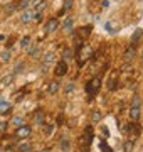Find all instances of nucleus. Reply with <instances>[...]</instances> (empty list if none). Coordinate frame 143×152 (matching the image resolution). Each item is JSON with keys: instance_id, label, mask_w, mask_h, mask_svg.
Returning a JSON list of instances; mask_svg holds the SVG:
<instances>
[{"instance_id": "1", "label": "nucleus", "mask_w": 143, "mask_h": 152, "mask_svg": "<svg viewBox=\"0 0 143 152\" xmlns=\"http://www.w3.org/2000/svg\"><path fill=\"white\" fill-rule=\"evenodd\" d=\"M99 88H101V80L99 78H93L91 81L86 83V93L91 95V97H94L96 93L99 91Z\"/></svg>"}, {"instance_id": "2", "label": "nucleus", "mask_w": 143, "mask_h": 152, "mask_svg": "<svg viewBox=\"0 0 143 152\" xmlns=\"http://www.w3.org/2000/svg\"><path fill=\"white\" fill-rule=\"evenodd\" d=\"M68 63L64 61V59H61V61L56 64V69H54V73L57 76H64V75H68Z\"/></svg>"}, {"instance_id": "3", "label": "nucleus", "mask_w": 143, "mask_h": 152, "mask_svg": "<svg viewBox=\"0 0 143 152\" xmlns=\"http://www.w3.org/2000/svg\"><path fill=\"white\" fill-rule=\"evenodd\" d=\"M15 135H17L19 139H27L29 135H30V127H29V125H20V127H17Z\"/></svg>"}, {"instance_id": "4", "label": "nucleus", "mask_w": 143, "mask_h": 152, "mask_svg": "<svg viewBox=\"0 0 143 152\" xmlns=\"http://www.w3.org/2000/svg\"><path fill=\"white\" fill-rule=\"evenodd\" d=\"M91 140H93V125H88L86 130H84V135H82V144L89 145Z\"/></svg>"}, {"instance_id": "5", "label": "nucleus", "mask_w": 143, "mask_h": 152, "mask_svg": "<svg viewBox=\"0 0 143 152\" xmlns=\"http://www.w3.org/2000/svg\"><path fill=\"white\" fill-rule=\"evenodd\" d=\"M135 56H136V48H135V46H130V48L125 51V54H123V59L128 63V61H131V59H135Z\"/></svg>"}, {"instance_id": "6", "label": "nucleus", "mask_w": 143, "mask_h": 152, "mask_svg": "<svg viewBox=\"0 0 143 152\" xmlns=\"http://www.w3.org/2000/svg\"><path fill=\"white\" fill-rule=\"evenodd\" d=\"M10 110H12L10 103H8L4 97H0V113H8Z\"/></svg>"}, {"instance_id": "7", "label": "nucleus", "mask_w": 143, "mask_h": 152, "mask_svg": "<svg viewBox=\"0 0 143 152\" xmlns=\"http://www.w3.org/2000/svg\"><path fill=\"white\" fill-rule=\"evenodd\" d=\"M57 27H59V22H57V19H51V21L46 24V31H47V32H54Z\"/></svg>"}, {"instance_id": "8", "label": "nucleus", "mask_w": 143, "mask_h": 152, "mask_svg": "<svg viewBox=\"0 0 143 152\" xmlns=\"http://www.w3.org/2000/svg\"><path fill=\"white\" fill-rule=\"evenodd\" d=\"M140 115H142L140 107H131V110H130V118H131V120H138Z\"/></svg>"}, {"instance_id": "9", "label": "nucleus", "mask_w": 143, "mask_h": 152, "mask_svg": "<svg viewBox=\"0 0 143 152\" xmlns=\"http://www.w3.org/2000/svg\"><path fill=\"white\" fill-rule=\"evenodd\" d=\"M17 151L19 152H30L32 151V145L29 144V142H20L19 147H17Z\"/></svg>"}, {"instance_id": "10", "label": "nucleus", "mask_w": 143, "mask_h": 152, "mask_svg": "<svg viewBox=\"0 0 143 152\" xmlns=\"http://www.w3.org/2000/svg\"><path fill=\"white\" fill-rule=\"evenodd\" d=\"M142 36H143V31H142V29H136L135 32H133V36H131V46H135Z\"/></svg>"}, {"instance_id": "11", "label": "nucleus", "mask_w": 143, "mask_h": 152, "mask_svg": "<svg viewBox=\"0 0 143 152\" xmlns=\"http://www.w3.org/2000/svg\"><path fill=\"white\" fill-rule=\"evenodd\" d=\"M101 118H103V115H101V112L99 110H93L91 112V122H101Z\"/></svg>"}, {"instance_id": "12", "label": "nucleus", "mask_w": 143, "mask_h": 152, "mask_svg": "<svg viewBox=\"0 0 143 152\" xmlns=\"http://www.w3.org/2000/svg\"><path fill=\"white\" fill-rule=\"evenodd\" d=\"M73 26H74V21H73L71 17L64 21V31H66V32H73Z\"/></svg>"}, {"instance_id": "13", "label": "nucleus", "mask_w": 143, "mask_h": 152, "mask_svg": "<svg viewBox=\"0 0 143 152\" xmlns=\"http://www.w3.org/2000/svg\"><path fill=\"white\" fill-rule=\"evenodd\" d=\"M54 58H56V56H54V53H47V54L44 56V68H47L49 64H51V63L54 61Z\"/></svg>"}, {"instance_id": "14", "label": "nucleus", "mask_w": 143, "mask_h": 152, "mask_svg": "<svg viewBox=\"0 0 143 152\" xmlns=\"http://www.w3.org/2000/svg\"><path fill=\"white\" fill-rule=\"evenodd\" d=\"M91 31H93V26H84V27L79 29V34H81L82 37H86V36L91 34Z\"/></svg>"}, {"instance_id": "15", "label": "nucleus", "mask_w": 143, "mask_h": 152, "mask_svg": "<svg viewBox=\"0 0 143 152\" xmlns=\"http://www.w3.org/2000/svg\"><path fill=\"white\" fill-rule=\"evenodd\" d=\"M57 90H59V83H57V81H51L49 86H47V91L49 93H56Z\"/></svg>"}, {"instance_id": "16", "label": "nucleus", "mask_w": 143, "mask_h": 152, "mask_svg": "<svg viewBox=\"0 0 143 152\" xmlns=\"http://www.w3.org/2000/svg\"><path fill=\"white\" fill-rule=\"evenodd\" d=\"M34 122L37 125H42V124H44V113H42V112H37V113H35Z\"/></svg>"}, {"instance_id": "17", "label": "nucleus", "mask_w": 143, "mask_h": 152, "mask_svg": "<svg viewBox=\"0 0 143 152\" xmlns=\"http://www.w3.org/2000/svg\"><path fill=\"white\" fill-rule=\"evenodd\" d=\"M29 46H30V37H29V36H25L24 39H20V48L22 49H27Z\"/></svg>"}, {"instance_id": "18", "label": "nucleus", "mask_w": 143, "mask_h": 152, "mask_svg": "<svg viewBox=\"0 0 143 152\" xmlns=\"http://www.w3.org/2000/svg\"><path fill=\"white\" fill-rule=\"evenodd\" d=\"M62 58H64V59H73V51L69 48H64L62 49Z\"/></svg>"}, {"instance_id": "19", "label": "nucleus", "mask_w": 143, "mask_h": 152, "mask_svg": "<svg viewBox=\"0 0 143 152\" xmlns=\"http://www.w3.org/2000/svg\"><path fill=\"white\" fill-rule=\"evenodd\" d=\"M133 140H126V142H125V145H123V151L125 152H131L133 151Z\"/></svg>"}, {"instance_id": "20", "label": "nucleus", "mask_w": 143, "mask_h": 152, "mask_svg": "<svg viewBox=\"0 0 143 152\" xmlns=\"http://www.w3.org/2000/svg\"><path fill=\"white\" fill-rule=\"evenodd\" d=\"M115 85H116V73H113V76H111V80H109V85H108V90H111V91H113V90L116 88Z\"/></svg>"}, {"instance_id": "21", "label": "nucleus", "mask_w": 143, "mask_h": 152, "mask_svg": "<svg viewBox=\"0 0 143 152\" xmlns=\"http://www.w3.org/2000/svg\"><path fill=\"white\" fill-rule=\"evenodd\" d=\"M30 19H32V14H30V12H24V14H22V17H20V21L24 22V24L30 22Z\"/></svg>"}, {"instance_id": "22", "label": "nucleus", "mask_w": 143, "mask_h": 152, "mask_svg": "<svg viewBox=\"0 0 143 152\" xmlns=\"http://www.w3.org/2000/svg\"><path fill=\"white\" fill-rule=\"evenodd\" d=\"M99 147H101V152H113V149L106 144V140H103L101 144H99Z\"/></svg>"}, {"instance_id": "23", "label": "nucleus", "mask_w": 143, "mask_h": 152, "mask_svg": "<svg viewBox=\"0 0 143 152\" xmlns=\"http://www.w3.org/2000/svg\"><path fill=\"white\" fill-rule=\"evenodd\" d=\"M140 105H142L140 97H138V95H133V98H131V107H140Z\"/></svg>"}, {"instance_id": "24", "label": "nucleus", "mask_w": 143, "mask_h": 152, "mask_svg": "<svg viewBox=\"0 0 143 152\" xmlns=\"http://www.w3.org/2000/svg\"><path fill=\"white\" fill-rule=\"evenodd\" d=\"M29 5H30V0H20L19 2V9H22V10H25Z\"/></svg>"}, {"instance_id": "25", "label": "nucleus", "mask_w": 143, "mask_h": 152, "mask_svg": "<svg viewBox=\"0 0 143 152\" xmlns=\"http://www.w3.org/2000/svg\"><path fill=\"white\" fill-rule=\"evenodd\" d=\"M71 7H73V0H64V7H62V12H68Z\"/></svg>"}, {"instance_id": "26", "label": "nucleus", "mask_w": 143, "mask_h": 152, "mask_svg": "<svg viewBox=\"0 0 143 152\" xmlns=\"http://www.w3.org/2000/svg\"><path fill=\"white\" fill-rule=\"evenodd\" d=\"M12 124L17 125V127H20V125H24V120H22L20 117H14L12 118Z\"/></svg>"}, {"instance_id": "27", "label": "nucleus", "mask_w": 143, "mask_h": 152, "mask_svg": "<svg viewBox=\"0 0 143 152\" xmlns=\"http://www.w3.org/2000/svg\"><path fill=\"white\" fill-rule=\"evenodd\" d=\"M46 135H51L52 132H54V124H51V125H46Z\"/></svg>"}, {"instance_id": "28", "label": "nucleus", "mask_w": 143, "mask_h": 152, "mask_svg": "<svg viewBox=\"0 0 143 152\" xmlns=\"http://www.w3.org/2000/svg\"><path fill=\"white\" fill-rule=\"evenodd\" d=\"M32 19H34V21H37V22H39V21H41V19H42V14H41V12H39V10H35L34 14H32Z\"/></svg>"}, {"instance_id": "29", "label": "nucleus", "mask_w": 143, "mask_h": 152, "mask_svg": "<svg viewBox=\"0 0 143 152\" xmlns=\"http://www.w3.org/2000/svg\"><path fill=\"white\" fill-rule=\"evenodd\" d=\"M74 81H71V83H68V86H66V93H71V91L74 90Z\"/></svg>"}, {"instance_id": "30", "label": "nucleus", "mask_w": 143, "mask_h": 152, "mask_svg": "<svg viewBox=\"0 0 143 152\" xmlns=\"http://www.w3.org/2000/svg\"><path fill=\"white\" fill-rule=\"evenodd\" d=\"M61 149H62V151H69V140H62V142H61Z\"/></svg>"}, {"instance_id": "31", "label": "nucleus", "mask_w": 143, "mask_h": 152, "mask_svg": "<svg viewBox=\"0 0 143 152\" xmlns=\"http://www.w3.org/2000/svg\"><path fill=\"white\" fill-rule=\"evenodd\" d=\"M104 27L108 29L109 32H116V31H115V27H113V24H111V22H104Z\"/></svg>"}, {"instance_id": "32", "label": "nucleus", "mask_w": 143, "mask_h": 152, "mask_svg": "<svg viewBox=\"0 0 143 152\" xmlns=\"http://www.w3.org/2000/svg\"><path fill=\"white\" fill-rule=\"evenodd\" d=\"M2 59H4V61L7 63L8 59H10V53H8V51H5V53H2Z\"/></svg>"}, {"instance_id": "33", "label": "nucleus", "mask_w": 143, "mask_h": 152, "mask_svg": "<svg viewBox=\"0 0 143 152\" xmlns=\"http://www.w3.org/2000/svg\"><path fill=\"white\" fill-rule=\"evenodd\" d=\"M101 132H103V135H106V137H108V135H109V130H108V127H104V125H103V127H101Z\"/></svg>"}, {"instance_id": "34", "label": "nucleus", "mask_w": 143, "mask_h": 152, "mask_svg": "<svg viewBox=\"0 0 143 152\" xmlns=\"http://www.w3.org/2000/svg\"><path fill=\"white\" fill-rule=\"evenodd\" d=\"M8 81H12V76H7V78H4V81H2V86H5Z\"/></svg>"}, {"instance_id": "35", "label": "nucleus", "mask_w": 143, "mask_h": 152, "mask_svg": "<svg viewBox=\"0 0 143 152\" xmlns=\"http://www.w3.org/2000/svg\"><path fill=\"white\" fill-rule=\"evenodd\" d=\"M22 68H24V63L20 61V63H19V64H17V66H15V73H19V71H20Z\"/></svg>"}, {"instance_id": "36", "label": "nucleus", "mask_w": 143, "mask_h": 152, "mask_svg": "<svg viewBox=\"0 0 143 152\" xmlns=\"http://www.w3.org/2000/svg\"><path fill=\"white\" fill-rule=\"evenodd\" d=\"M5 129H7V124L5 122H0V132H5Z\"/></svg>"}, {"instance_id": "37", "label": "nucleus", "mask_w": 143, "mask_h": 152, "mask_svg": "<svg viewBox=\"0 0 143 152\" xmlns=\"http://www.w3.org/2000/svg\"><path fill=\"white\" fill-rule=\"evenodd\" d=\"M101 5H103L104 9H108V7H109V0H101Z\"/></svg>"}, {"instance_id": "38", "label": "nucleus", "mask_w": 143, "mask_h": 152, "mask_svg": "<svg viewBox=\"0 0 143 152\" xmlns=\"http://www.w3.org/2000/svg\"><path fill=\"white\" fill-rule=\"evenodd\" d=\"M42 4V0H30V5H39Z\"/></svg>"}, {"instance_id": "39", "label": "nucleus", "mask_w": 143, "mask_h": 152, "mask_svg": "<svg viewBox=\"0 0 143 152\" xmlns=\"http://www.w3.org/2000/svg\"><path fill=\"white\" fill-rule=\"evenodd\" d=\"M14 5H7V7H5V10H7V12H12V10H14Z\"/></svg>"}, {"instance_id": "40", "label": "nucleus", "mask_w": 143, "mask_h": 152, "mask_svg": "<svg viewBox=\"0 0 143 152\" xmlns=\"http://www.w3.org/2000/svg\"><path fill=\"white\" fill-rule=\"evenodd\" d=\"M41 152H51V151H49V149H44V151H41Z\"/></svg>"}]
</instances>
